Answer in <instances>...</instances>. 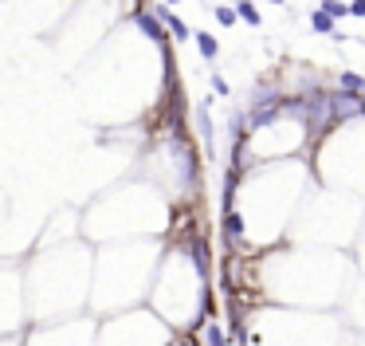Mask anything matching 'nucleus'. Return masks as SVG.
Masks as SVG:
<instances>
[{
  "label": "nucleus",
  "mask_w": 365,
  "mask_h": 346,
  "mask_svg": "<svg viewBox=\"0 0 365 346\" xmlns=\"http://www.w3.org/2000/svg\"><path fill=\"white\" fill-rule=\"evenodd\" d=\"M196 126H201V138H204V146H208V153H213V119H208V107L196 110Z\"/></svg>",
  "instance_id": "nucleus-9"
},
{
  "label": "nucleus",
  "mask_w": 365,
  "mask_h": 346,
  "mask_svg": "<svg viewBox=\"0 0 365 346\" xmlns=\"http://www.w3.org/2000/svg\"><path fill=\"white\" fill-rule=\"evenodd\" d=\"M330 119H334V126H338V122H349V119H361L357 91H346V87L330 91Z\"/></svg>",
  "instance_id": "nucleus-1"
},
{
  "label": "nucleus",
  "mask_w": 365,
  "mask_h": 346,
  "mask_svg": "<svg viewBox=\"0 0 365 346\" xmlns=\"http://www.w3.org/2000/svg\"><path fill=\"white\" fill-rule=\"evenodd\" d=\"M267 4H275V9H279V4H287V0H267Z\"/></svg>",
  "instance_id": "nucleus-17"
},
{
  "label": "nucleus",
  "mask_w": 365,
  "mask_h": 346,
  "mask_svg": "<svg viewBox=\"0 0 365 346\" xmlns=\"http://www.w3.org/2000/svg\"><path fill=\"white\" fill-rule=\"evenodd\" d=\"M134 24H137V32H142L145 40H153V43H165V36H169V32H165V24H162V20L153 16L150 9H142V4L134 9Z\"/></svg>",
  "instance_id": "nucleus-3"
},
{
  "label": "nucleus",
  "mask_w": 365,
  "mask_h": 346,
  "mask_svg": "<svg viewBox=\"0 0 365 346\" xmlns=\"http://www.w3.org/2000/svg\"><path fill=\"white\" fill-rule=\"evenodd\" d=\"M165 4H169V9H173V4H181V0H165Z\"/></svg>",
  "instance_id": "nucleus-18"
},
{
  "label": "nucleus",
  "mask_w": 365,
  "mask_h": 346,
  "mask_svg": "<svg viewBox=\"0 0 365 346\" xmlns=\"http://www.w3.org/2000/svg\"><path fill=\"white\" fill-rule=\"evenodd\" d=\"M204 346H228V338L216 323H204Z\"/></svg>",
  "instance_id": "nucleus-10"
},
{
  "label": "nucleus",
  "mask_w": 365,
  "mask_h": 346,
  "mask_svg": "<svg viewBox=\"0 0 365 346\" xmlns=\"http://www.w3.org/2000/svg\"><path fill=\"white\" fill-rule=\"evenodd\" d=\"M193 40H196V48H201V55H204L208 63H213L216 55H220V40H216L213 32H193Z\"/></svg>",
  "instance_id": "nucleus-5"
},
{
  "label": "nucleus",
  "mask_w": 365,
  "mask_h": 346,
  "mask_svg": "<svg viewBox=\"0 0 365 346\" xmlns=\"http://www.w3.org/2000/svg\"><path fill=\"white\" fill-rule=\"evenodd\" d=\"M349 16H361L365 20V0H354V4H349Z\"/></svg>",
  "instance_id": "nucleus-15"
},
{
  "label": "nucleus",
  "mask_w": 365,
  "mask_h": 346,
  "mask_svg": "<svg viewBox=\"0 0 365 346\" xmlns=\"http://www.w3.org/2000/svg\"><path fill=\"white\" fill-rule=\"evenodd\" d=\"M338 87H346V91H365V79L357 75V71H342V75H338Z\"/></svg>",
  "instance_id": "nucleus-11"
},
{
  "label": "nucleus",
  "mask_w": 365,
  "mask_h": 346,
  "mask_svg": "<svg viewBox=\"0 0 365 346\" xmlns=\"http://www.w3.org/2000/svg\"><path fill=\"white\" fill-rule=\"evenodd\" d=\"M318 9L326 12V16H334V20H342V16H349V4H342V0H322Z\"/></svg>",
  "instance_id": "nucleus-12"
},
{
  "label": "nucleus",
  "mask_w": 365,
  "mask_h": 346,
  "mask_svg": "<svg viewBox=\"0 0 365 346\" xmlns=\"http://www.w3.org/2000/svg\"><path fill=\"white\" fill-rule=\"evenodd\" d=\"M357 107H361V114H365V91H357Z\"/></svg>",
  "instance_id": "nucleus-16"
},
{
  "label": "nucleus",
  "mask_w": 365,
  "mask_h": 346,
  "mask_svg": "<svg viewBox=\"0 0 365 346\" xmlns=\"http://www.w3.org/2000/svg\"><path fill=\"white\" fill-rule=\"evenodd\" d=\"M232 9H236V16L244 20V24L259 28V9H255V0H236V4H232Z\"/></svg>",
  "instance_id": "nucleus-7"
},
{
  "label": "nucleus",
  "mask_w": 365,
  "mask_h": 346,
  "mask_svg": "<svg viewBox=\"0 0 365 346\" xmlns=\"http://www.w3.org/2000/svg\"><path fill=\"white\" fill-rule=\"evenodd\" d=\"M213 12H216V24H224V28H232V24H236V20H240V16H236V9H232V4H216Z\"/></svg>",
  "instance_id": "nucleus-13"
},
{
  "label": "nucleus",
  "mask_w": 365,
  "mask_h": 346,
  "mask_svg": "<svg viewBox=\"0 0 365 346\" xmlns=\"http://www.w3.org/2000/svg\"><path fill=\"white\" fill-rule=\"evenodd\" d=\"M224 237H228L232 244H240V240H244V217H240L236 209L224 212Z\"/></svg>",
  "instance_id": "nucleus-6"
},
{
  "label": "nucleus",
  "mask_w": 365,
  "mask_h": 346,
  "mask_svg": "<svg viewBox=\"0 0 365 346\" xmlns=\"http://www.w3.org/2000/svg\"><path fill=\"white\" fill-rule=\"evenodd\" d=\"M213 91H216V94H232V91H228V79H224V75H213Z\"/></svg>",
  "instance_id": "nucleus-14"
},
{
  "label": "nucleus",
  "mask_w": 365,
  "mask_h": 346,
  "mask_svg": "<svg viewBox=\"0 0 365 346\" xmlns=\"http://www.w3.org/2000/svg\"><path fill=\"white\" fill-rule=\"evenodd\" d=\"M310 28H315L318 36H330V40H342V32L334 28V16H326L322 9H315V12H310Z\"/></svg>",
  "instance_id": "nucleus-4"
},
{
  "label": "nucleus",
  "mask_w": 365,
  "mask_h": 346,
  "mask_svg": "<svg viewBox=\"0 0 365 346\" xmlns=\"http://www.w3.org/2000/svg\"><path fill=\"white\" fill-rule=\"evenodd\" d=\"M150 12H153V16H157V20H162V24H165V32H169V36H173V40H177V43H185L189 36H193V28H189L185 20H181L177 12L169 9V4H153Z\"/></svg>",
  "instance_id": "nucleus-2"
},
{
  "label": "nucleus",
  "mask_w": 365,
  "mask_h": 346,
  "mask_svg": "<svg viewBox=\"0 0 365 346\" xmlns=\"http://www.w3.org/2000/svg\"><path fill=\"white\" fill-rule=\"evenodd\" d=\"M189 256H193L196 271H201V279H208V248H204V240H196L193 248H189Z\"/></svg>",
  "instance_id": "nucleus-8"
}]
</instances>
